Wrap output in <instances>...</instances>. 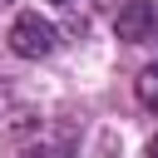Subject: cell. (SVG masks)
Here are the masks:
<instances>
[{
	"label": "cell",
	"instance_id": "cell-2",
	"mask_svg": "<svg viewBox=\"0 0 158 158\" xmlns=\"http://www.w3.org/2000/svg\"><path fill=\"white\" fill-rule=\"evenodd\" d=\"M54 44H59V30H54L49 20H40L35 10L15 15V25H10V49H15L20 59H44V54H54Z\"/></svg>",
	"mask_w": 158,
	"mask_h": 158
},
{
	"label": "cell",
	"instance_id": "cell-1",
	"mask_svg": "<svg viewBox=\"0 0 158 158\" xmlns=\"http://www.w3.org/2000/svg\"><path fill=\"white\" fill-rule=\"evenodd\" d=\"M79 153V128L69 118H49V123H35L30 138L15 143V158H74Z\"/></svg>",
	"mask_w": 158,
	"mask_h": 158
},
{
	"label": "cell",
	"instance_id": "cell-5",
	"mask_svg": "<svg viewBox=\"0 0 158 158\" xmlns=\"http://www.w3.org/2000/svg\"><path fill=\"white\" fill-rule=\"evenodd\" d=\"M148 158H158V138H153V143H148Z\"/></svg>",
	"mask_w": 158,
	"mask_h": 158
},
{
	"label": "cell",
	"instance_id": "cell-4",
	"mask_svg": "<svg viewBox=\"0 0 158 158\" xmlns=\"http://www.w3.org/2000/svg\"><path fill=\"white\" fill-rule=\"evenodd\" d=\"M133 89H138V104L158 114V64H143V74H138V84H133Z\"/></svg>",
	"mask_w": 158,
	"mask_h": 158
},
{
	"label": "cell",
	"instance_id": "cell-6",
	"mask_svg": "<svg viewBox=\"0 0 158 158\" xmlns=\"http://www.w3.org/2000/svg\"><path fill=\"white\" fill-rule=\"evenodd\" d=\"M54 5H74V0H54Z\"/></svg>",
	"mask_w": 158,
	"mask_h": 158
},
{
	"label": "cell",
	"instance_id": "cell-3",
	"mask_svg": "<svg viewBox=\"0 0 158 158\" xmlns=\"http://www.w3.org/2000/svg\"><path fill=\"white\" fill-rule=\"evenodd\" d=\"M114 35H118L123 44H153V40H158V5H148V0H128V5H118V15H114Z\"/></svg>",
	"mask_w": 158,
	"mask_h": 158
},
{
	"label": "cell",
	"instance_id": "cell-7",
	"mask_svg": "<svg viewBox=\"0 0 158 158\" xmlns=\"http://www.w3.org/2000/svg\"><path fill=\"white\" fill-rule=\"evenodd\" d=\"M5 5H10V0H0V10H5Z\"/></svg>",
	"mask_w": 158,
	"mask_h": 158
}]
</instances>
